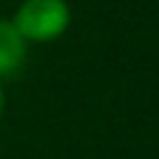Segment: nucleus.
I'll use <instances>...</instances> for the list:
<instances>
[{
  "instance_id": "f03ea898",
  "label": "nucleus",
  "mask_w": 159,
  "mask_h": 159,
  "mask_svg": "<svg viewBox=\"0 0 159 159\" xmlns=\"http://www.w3.org/2000/svg\"><path fill=\"white\" fill-rule=\"evenodd\" d=\"M28 53V42L20 36L11 20H0V78L14 75Z\"/></svg>"
},
{
  "instance_id": "7ed1b4c3",
  "label": "nucleus",
  "mask_w": 159,
  "mask_h": 159,
  "mask_svg": "<svg viewBox=\"0 0 159 159\" xmlns=\"http://www.w3.org/2000/svg\"><path fill=\"white\" fill-rule=\"evenodd\" d=\"M3 106H6V95H3V87H0V115H3Z\"/></svg>"
},
{
  "instance_id": "f257e3e1",
  "label": "nucleus",
  "mask_w": 159,
  "mask_h": 159,
  "mask_svg": "<svg viewBox=\"0 0 159 159\" xmlns=\"http://www.w3.org/2000/svg\"><path fill=\"white\" fill-rule=\"evenodd\" d=\"M11 22L25 42H50L67 31L70 6L64 0H22Z\"/></svg>"
}]
</instances>
